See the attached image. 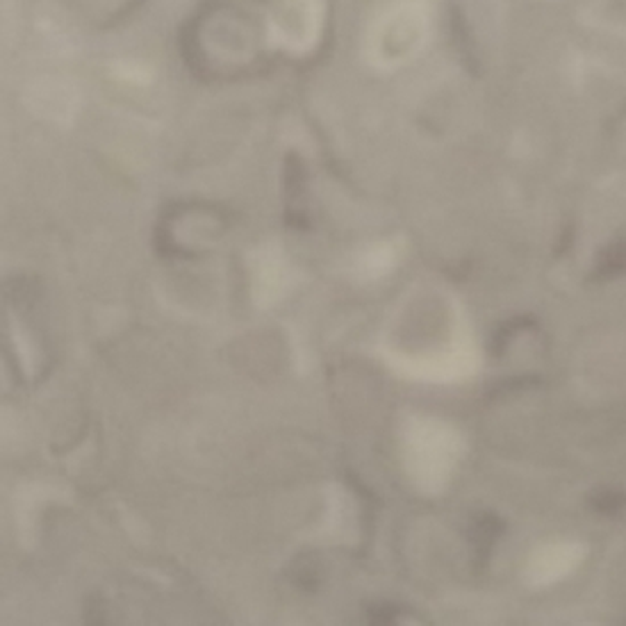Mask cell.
Masks as SVG:
<instances>
[{"label":"cell","instance_id":"obj_1","mask_svg":"<svg viewBox=\"0 0 626 626\" xmlns=\"http://www.w3.org/2000/svg\"><path fill=\"white\" fill-rule=\"evenodd\" d=\"M501 531H504V524H501L499 517L481 515L478 520L472 522V526H469V542H472L474 552H476V558L481 563L492 552V545L501 536Z\"/></svg>","mask_w":626,"mask_h":626},{"label":"cell","instance_id":"obj_2","mask_svg":"<svg viewBox=\"0 0 626 626\" xmlns=\"http://www.w3.org/2000/svg\"><path fill=\"white\" fill-rule=\"evenodd\" d=\"M290 576H292L297 588L305 590V592H314L319 588V560L313 553H301L294 560Z\"/></svg>","mask_w":626,"mask_h":626},{"label":"cell","instance_id":"obj_3","mask_svg":"<svg viewBox=\"0 0 626 626\" xmlns=\"http://www.w3.org/2000/svg\"><path fill=\"white\" fill-rule=\"evenodd\" d=\"M590 504L599 515L617 517L626 510V494L620 492V490H597Z\"/></svg>","mask_w":626,"mask_h":626},{"label":"cell","instance_id":"obj_4","mask_svg":"<svg viewBox=\"0 0 626 626\" xmlns=\"http://www.w3.org/2000/svg\"><path fill=\"white\" fill-rule=\"evenodd\" d=\"M398 617V608L392 604H378L369 608V622L372 624H392Z\"/></svg>","mask_w":626,"mask_h":626},{"label":"cell","instance_id":"obj_5","mask_svg":"<svg viewBox=\"0 0 626 626\" xmlns=\"http://www.w3.org/2000/svg\"><path fill=\"white\" fill-rule=\"evenodd\" d=\"M617 271H626V253H615L601 265V274L604 276H611V274H617Z\"/></svg>","mask_w":626,"mask_h":626}]
</instances>
